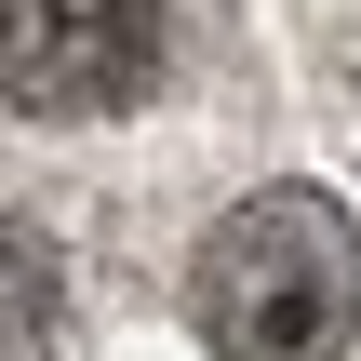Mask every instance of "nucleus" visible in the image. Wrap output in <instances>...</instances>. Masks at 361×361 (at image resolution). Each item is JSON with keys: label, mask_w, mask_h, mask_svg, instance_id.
<instances>
[{"label": "nucleus", "mask_w": 361, "mask_h": 361, "mask_svg": "<svg viewBox=\"0 0 361 361\" xmlns=\"http://www.w3.org/2000/svg\"><path fill=\"white\" fill-rule=\"evenodd\" d=\"M188 322L214 361H335L361 335V214L322 188H255L188 255Z\"/></svg>", "instance_id": "f257e3e1"}, {"label": "nucleus", "mask_w": 361, "mask_h": 361, "mask_svg": "<svg viewBox=\"0 0 361 361\" xmlns=\"http://www.w3.org/2000/svg\"><path fill=\"white\" fill-rule=\"evenodd\" d=\"M174 0H0V94L40 121H107L161 80Z\"/></svg>", "instance_id": "f03ea898"}]
</instances>
